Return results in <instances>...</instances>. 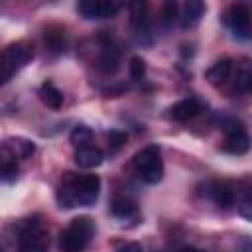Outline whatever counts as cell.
Here are the masks:
<instances>
[{"instance_id":"obj_22","label":"cell","mask_w":252,"mask_h":252,"mask_svg":"<svg viewBox=\"0 0 252 252\" xmlns=\"http://www.w3.org/2000/svg\"><path fill=\"white\" fill-rule=\"evenodd\" d=\"M252 87V71L248 67V63H242L236 69V77H234V89L238 93H248Z\"/></svg>"},{"instance_id":"obj_23","label":"cell","mask_w":252,"mask_h":252,"mask_svg":"<svg viewBox=\"0 0 252 252\" xmlns=\"http://www.w3.org/2000/svg\"><path fill=\"white\" fill-rule=\"evenodd\" d=\"M159 18H161V22H163L165 28H171L179 20V6H177V2H165L161 6Z\"/></svg>"},{"instance_id":"obj_3","label":"cell","mask_w":252,"mask_h":252,"mask_svg":"<svg viewBox=\"0 0 252 252\" xmlns=\"http://www.w3.org/2000/svg\"><path fill=\"white\" fill-rule=\"evenodd\" d=\"M33 59V47L28 41H12L0 51V85L8 83L20 69Z\"/></svg>"},{"instance_id":"obj_12","label":"cell","mask_w":252,"mask_h":252,"mask_svg":"<svg viewBox=\"0 0 252 252\" xmlns=\"http://www.w3.org/2000/svg\"><path fill=\"white\" fill-rule=\"evenodd\" d=\"M110 213H112V217L118 219L120 222H128V220L138 222V219H140V209H138L136 201L130 199V197H126V195H116V197L112 199V203H110Z\"/></svg>"},{"instance_id":"obj_13","label":"cell","mask_w":252,"mask_h":252,"mask_svg":"<svg viewBox=\"0 0 252 252\" xmlns=\"http://www.w3.org/2000/svg\"><path fill=\"white\" fill-rule=\"evenodd\" d=\"M43 41L51 53H63L69 45V33L61 24H47L43 32Z\"/></svg>"},{"instance_id":"obj_21","label":"cell","mask_w":252,"mask_h":252,"mask_svg":"<svg viewBox=\"0 0 252 252\" xmlns=\"http://www.w3.org/2000/svg\"><path fill=\"white\" fill-rule=\"evenodd\" d=\"M93 140H94L93 130H91L89 126H83V124L75 126V128L71 130V134H69V142L73 144V148H75V150H79V148H87V146H93Z\"/></svg>"},{"instance_id":"obj_29","label":"cell","mask_w":252,"mask_h":252,"mask_svg":"<svg viewBox=\"0 0 252 252\" xmlns=\"http://www.w3.org/2000/svg\"><path fill=\"white\" fill-rule=\"evenodd\" d=\"M0 252H4V250H2V246H0Z\"/></svg>"},{"instance_id":"obj_10","label":"cell","mask_w":252,"mask_h":252,"mask_svg":"<svg viewBox=\"0 0 252 252\" xmlns=\"http://www.w3.org/2000/svg\"><path fill=\"white\" fill-rule=\"evenodd\" d=\"M122 10V4L108 2V0H85L77 4V12L85 20H106L114 18Z\"/></svg>"},{"instance_id":"obj_16","label":"cell","mask_w":252,"mask_h":252,"mask_svg":"<svg viewBox=\"0 0 252 252\" xmlns=\"http://www.w3.org/2000/svg\"><path fill=\"white\" fill-rule=\"evenodd\" d=\"M232 69H234V63H232V59H228V57H222V59L215 61V63H213V65L207 69L205 77H207V81H209L211 85L219 87V85H224V83L230 79V75H232Z\"/></svg>"},{"instance_id":"obj_18","label":"cell","mask_w":252,"mask_h":252,"mask_svg":"<svg viewBox=\"0 0 252 252\" xmlns=\"http://www.w3.org/2000/svg\"><path fill=\"white\" fill-rule=\"evenodd\" d=\"M104 159V154L100 148L96 146H87V148H79L75 150V163L83 169H93L98 167Z\"/></svg>"},{"instance_id":"obj_6","label":"cell","mask_w":252,"mask_h":252,"mask_svg":"<svg viewBox=\"0 0 252 252\" xmlns=\"http://www.w3.org/2000/svg\"><path fill=\"white\" fill-rule=\"evenodd\" d=\"M222 132H224V142H222L224 152H228L232 156H242L250 150V136H248L242 120L226 118L222 122Z\"/></svg>"},{"instance_id":"obj_5","label":"cell","mask_w":252,"mask_h":252,"mask_svg":"<svg viewBox=\"0 0 252 252\" xmlns=\"http://www.w3.org/2000/svg\"><path fill=\"white\" fill-rule=\"evenodd\" d=\"M18 252H49V232L39 220L28 219L18 234Z\"/></svg>"},{"instance_id":"obj_24","label":"cell","mask_w":252,"mask_h":252,"mask_svg":"<svg viewBox=\"0 0 252 252\" xmlns=\"http://www.w3.org/2000/svg\"><path fill=\"white\" fill-rule=\"evenodd\" d=\"M128 73H130V79L134 81H140L144 75H146V61L138 55L130 57V63H128Z\"/></svg>"},{"instance_id":"obj_9","label":"cell","mask_w":252,"mask_h":252,"mask_svg":"<svg viewBox=\"0 0 252 252\" xmlns=\"http://www.w3.org/2000/svg\"><path fill=\"white\" fill-rule=\"evenodd\" d=\"M98 57H96V67L102 73H114L120 67V49L114 43V39L108 33H98Z\"/></svg>"},{"instance_id":"obj_15","label":"cell","mask_w":252,"mask_h":252,"mask_svg":"<svg viewBox=\"0 0 252 252\" xmlns=\"http://www.w3.org/2000/svg\"><path fill=\"white\" fill-rule=\"evenodd\" d=\"M205 12H207L205 2H201V0H189V2H185L183 8H181V12H179V26L183 30H189V28L197 26L201 22V18L205 16Z\"/></svg>"},{"instance_id":"obj_27","label":"cell","mask_w":252,"mask_h":252,"mask_svg":"<svg viewBox=\"0 0 252 252\" xmlns=\"http://www.w3.org/2000/svg\"><path fill=\"white\" fill-rule=\"evenodd\" d=\"M236 252H252V244H250V240L244 238V240L240 242V246L236 248Z\"/></svg>"},{"instance_id":"obj_20","label":"cell","mask_w":252,"mask_h":252,"mask_svg":"<svg viewBox=\"0 0 252 252\" xmlns=\"http://www.w3.org/2000/svg\"><path fill=\"white\" fill-rule=\"evenodd\" d=\"M4 142L10 148V152L16 156V159H28L35 152V144L24 136H14V138H8Z\"/></svg>"},{"instance_id":"obj_8","label":"cell","mask_w":252,"mask_h":252,"mask_svg":"<svg viewBox=\"0 0 252 252\" xmlns=\"http://www.w3.org/2000/svg\"><path fill=\"white\" fill-rule=\"evenodd\" d=\"M222 22L236 39H242V41L250 39V30L252 28H250V10H248L246 4H242V2L230 4L222 12Z\"/></svg>"},{"instance_id":"obj_28","label":"cell","mask_w":252,"mask_h":252,"mask_svg":"<svg viewBox=\"0 0 252 252\" xmlns=\"http://www.w3.org/2000/svg\"><path fill=\"white\" fill-rule=\"evenodd\" d=\"M181 252H205V250H201V248H195V246H185Z\"/></svg>"},{"instance_id":"obj_14","label":"cell","mask_w":252,"mask_h":252,"mask_svg":"<svg viewBox=\"0 0 252 252\" xmlns=\"http://www.w3.org/2000/svg\"><path fill=\"white\" fill-rule=\"evenodd\" d=\"M201 110H203L201 102H199L197 98L189 96V98H181V100H177L175 104H171V106H169V116H171L173 120H177V122H187V120L195 118Z\"/></svg>"},{"instance_id":"obj_17","label":"cell","mask_w":252,"mask_h":252,"mask_svg":"<svg viewBox=\"0 0 252 252\" xmlns=\"http://www.w3.org/2000/svg\"><path fill=\"white\" fill-rule=\"evenodd\" d=\"M37 94H39V100H41L47 108H51V110H59V108L63 106V102H65L63 91H61L55 83H51V81H45V83L39 87Z\"/></svg>"},{"instance_id":"obj_25","label":"cell","mask_w":252,"mask_h":252,"mask_svg":"<svg viewBox=\"0 0 252 252\" xmlns=\"http://www.w3.org/2000/svg\"><path fill=\"white\" fill-rule=\"evenodd\" d=\"M124 142H126V134H124L122 130H110V132H108V144H110L114 150L122 148Z\"/></svg>"},{"instance_id":"obj_4","label":"cell","mask_w":252,"mask_h":252,"mask_svg":"<svg viewBox=\"0 0 252 252\" xmlns=\"http://www.w3.org/2000/svg\"><path fill=\"white\" fill-rule=\"evenodd\" d=\"M132 165L144 183H150V185L159 183L163 177V159H161L159 146L152 144V146H146L140 152H136Z\"/></svg>"},{"instance_id":"obj_26","label":"cell","mask_w":252,"mask_h":252,"mask_svg":"<svg viewBox=\"0 0 252 252\" xmlns=\"http://www.w3.org/2000/svg\"><path fill=\"white\" fill-rule=\"evenodd\" d=\"M116 252H144V248L140 242H126V244L118 246Z\"/></svg>"},{"instance_id":"obj_7","label":"cell","mask_w":252,"mask_h":252,"mask_svg":"<svg viewBox=\"0 0 252 252\" xmlns=\"http://www.w3.org/2000/svg\"><path fill=\"white\" fill-rule=\"evenodd\" d=\"M130 10V33L138 45H152L154 32L148 16V6L144 2H134L128 6Z\"/></svg>"},{"instance_id":"obj_11","label":"cell","mask_w":252,"mask_h":252,"mask_svg":"<svg viewBox=\"0 0 252 252\" xmlns=\"http://www.w3.org/2000/svg\"><path fill=\"white\" fill-rule=\"evenodd\" d=\"M209 197L213 199V203L220 209H230L232 205H236V197H238V189L230 183V181H213L209 185Z\"/></svg>"},{"instance_id":"obj_1","label":"cell","mask_w":252,"mask_h":252,"mask_svg":"<svg viewBox=\"0 0 252 252\" xmlns=\"http://www.w3.org/2000/svg\"><path fill=\"white\" fill-rule=\"evenodd\" d=\"M100 195V177L96 173L67 171L57 187V203L61 209L91 207Z\"/></svg>"},{"instance_id":"obj_19","label":"cell","mask_w":252,"mask_h":252,"mask_svg":"<svg viewBox=\"0 0 252 252\" xmlns=\"http://www.w3.org/2000/svg\"><path fill=\"white\" fill-rule=\"evenodd\" d=\"M18 159L6 146V142H0V179L12 181L18 177Z\"/></svg>"},{"instance_id":"obj_2","label":"cell","mask_w":252,"mask_h":252,"mask_svg":"<svg viewBox=\"0 0 252 252\" xmlns=\"http://www.w3.org/2000/svg\"><path fill=\"white\" fill-rule=\"evenodd\" d=\"M96 232V224L91 217L81 215L75 217L59 236V250L61 252H85Z\"/></svg>"}]
</instances>
